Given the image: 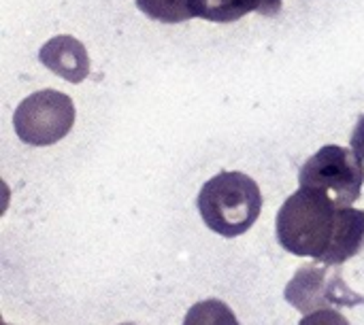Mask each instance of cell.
<instances>
[{
    "instance_id": "cell-1",
    "label": "cell",
    "mask_w": 364,
    "mask_h": 325,
    "mask_svg": "<svg viewBox=\"0 0 364 325\" xmlns=\"http://www.w3.org/2000/svg\"><path fill=\"white\" fill-rule=\"evenodd\" d=\"M337 211L328 196L307 187L296 189L277 213L279 245L292 255L320 260L333 243Z\"/></svg>"
},
{
    "instance_id": "cell-2",
    "label": "cell",
    "mask_w": 364,
    "mask_h": 325,
    "mask_svg": "<svg viewBox=\"0 0 364 325\" xmlns=\"http://www.w3.org/2000/svg\"><path fill=\"white\" fill-rule=\"evenodd\" d=\"M196 204L211 232L224 238H235L245 234L258 221L262 194L258 183L245 172L224 170L200 187Z\"/></svg>"
},
{
    "instance_id": "cell-3",
    "label": "cell",
    "mask_w": 364,
    "mask_h": 325,
    "mask_svg": "<svg viewBox=\"0 0 364 325\" xmlns=\"http://www.w3.org/2000/svg\"><path fill=\"white\" fill-rule=\"evenodd\" d=\"M299 183L328 196L337 206H352L363 192L364 160L354 149L326 145L301 166Z\"/></svg>"
},
{
    "instance_id": "cell-4",
    "label": "cell",
    "mask_w": 364,
    "mask_h": 325,
    "mask_svg": "<svg viewBox=\"0 0 364 325\" xmlns=\"http://www.w3.org/2000/svg\"><path fill=\"white\" fill-rule=\"evenodd\" d=\"M75 123L73 98L58 89H41L19 102L13 113V128L21 143L49 147L60 143Z\"/></svg>"
},
{
    "instance_id": "cell-5",
    "label": "cell",
    "mask_w": 364,
    "mask_h": 325,
    "mask_svg": "<svg viewBox=\"0 0 364 325\" xmlns=\"http://www.w3.org/2000/svg\"><path fill=\"white\" fill-rule=\"evenodd\" d=\"M284 298L301 313H314L331 307H358L364 304V296L354 292L341 275L337 264H305L286 285Z\"/></svg>"
},
{
    "instance_id": "cell-6",
    "label": "cell",
    "mask_w": 364,
    "mask_h": 325,
    "mask_svg": "<svg viewBox=\"0 0 364 325\" xmlns=\"http://www.w3.org/2000/svg\"><path fill=\"white\" fill-rule=\"evenodd\" d=\"M41 64L68 83H81L90 75V57L85 45L70 34L49 38L38 51Z\"/></svg>"
},
{
    "instance_id": "cell-7",
    "label": "cell",
    "mask_w": 364,
    "mask_h": 325,
    "mask_svg": "<svg viewBox=\"0 0 364 325\" xmlns=\"http://www.w3.org/2000/svg\"><path fill=\"white\" fill-rule=\"evenodd\" d=\"M364 247V211L352 206H339L335 234L328 251L316 260L322 264H337L343 266L350 258L360 253Z\"/></svg>"
},
{
    "instance_id": "cell-8",
    "label": "cell",
    "mask_w": 364,
    "mask_h": 325,
    "mask_svg": "<svg viewBox=\"0 0 364 325\" xmlns=\"http://www.w3.org/2000/svg\"><path fill=\"white\" fill-rule=\"evenodd\" d=\"M282 2L284 0H207L203 19L230 23L254 11L264 17H275L282 11Z\"/></svg>"
},
{
    "instance_id": "cell-9",
    "label": "cell",
    "mask_w": 364,
    "mask_h": 325,
    "mask_svg": "<svg viewBox=\"0 0 364 325\" xmlns=\"http://www.w3.org/2000/svg\"><path fill=\"white\" fill-rule=\"evenodd\" d=\"M139 11L160 23H181L194 17L203 19L207 0H134Z\"/></svg>"
},
{
    "instance_id": "cell-10",
    "label": "cell",
    "mask_w": 364,
    "mask_h": 325,
    "mask_svg": "<svg viewBox=\"0 0 364 325\" xmlns=\"http://www.w3.org/2000/svg\"><path fill=\"white\" fill-rule=\"evenodd\" d=\"M183 325H239V319L226 302L203 300L186 313Z\"/></svg>"
},
{
    "instance_id": "cell-11",
    "label": "cell",
    "mask_w": 364,
    "mask_h": 325,
    "mask_svg": "<svg viewBox=\"0 0 364 325\" xmlns=\"http://www.w3.org/2000/svg\"><path fill=\"white\" fill-rule=\"evenodd\" d=\"M299 325H352L341 313L333 309H320L314 313H307Z\"/></svg>"
},
{
    "instance_id": "cell-12",
    "label": "cell",
    "mask_w": 364,
    "mask_h": 325,
    "mask_svg": "<svg viewBox=\"0 0 364 325\" xmlns=\"http://www.w3.org/2000/svg\"><path fill=\"white\" fill-rule=\"evenodd\" d=\"M350 143H352V149H354V151H356V153H358V155L364 160V115L358 119V121H356Z\"/></svg>"
},
{
    "instance_id": "cell-13",
    "label": "cell",
    "mask_w": 364,
    "mask_h": 325,
    "mask_svg": "<svg viewBox=\"0 0 364 325\" xmlns=\"http://www.w3.org/2000/svg\"><path fill=\"white\" fill-rule=\"evenodd\" d=\"M122 325H134V324H122Z\"/></svg>"
},
{
    "instance_id": "cell-14",
    "label": "cell",
    "mask_w": 364,
    "mask_h": 325,
    "mask_svg": "<svg viewBox=\"0 0 364 325\" xmlns=\"http://www.w3.org/2000/svg\"><path fill=\"white\" fill-rule=\"evenodd\" d=\"M6 325H11V324H6Z\"/></svg>"
}]
</instances>
